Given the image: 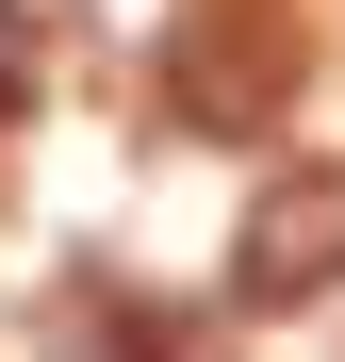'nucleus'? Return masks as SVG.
<instances>
[{
  "instance_id": "nucleus-1",
  "label": "nucleus",
  "mask_w": 345,
  "mask_h": 362,
  "mask_svg": "<svg viewBox=\"0 0 345 362\" xmlns=\"http://www.w3.org/2000/svg\"><path fill=\"white\" fill-rule=\"evenodd\" d=\"M345 280V165H279L247 230H230V296L247 313H313V296Z\"/></svg>"
},
{
  "instance_id": "nucleus-2",
  "label": "nucleus",
  "mask_w": 345,
  "mask_h": 362,
  "mask_svg": "<svg viewBox=\"0 0 345 362\" xmlns=\"http://www.w3.org/2000/svg\"><path fill=\"white\" fill-rule=\"evenodd\" d=\"M164 99H181L198 132H263V115H279V33L230 17V0H198V17L164 33Z\"/></svg>"
},
{
  "instance_id": "nucleus-3",
  "label": "nucleus",
  "mask_w": 345,
  "mask_h": 362,
  "mask_svg": "<svg viewBox=\"0 0 345 362\" xmlns=\"http://www.w3.org/2000/svg\"><path fill=\"white\" fill-rule=\"evenodd\" d=\"M17 99H33V17L0 0V115H17Z\"/></svg>"
}]
</instances>
